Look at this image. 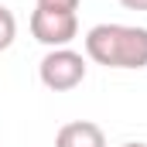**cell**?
Wrapping results in <instances>:
<instances>
[{
	"label": "cell",
	"mask_w": 147,
	"mask_h": 147,
	"mask_svg": "<svg viewBox=\"0 0 147 147\" xmlns=\"http://www.w3.org/2000/svg\"><path fill=\"white\" fill-rule=\"evenodd\" d=\"M86 58L106 69H147V28L96 24L86 31Z\"/></svg>",
	"instance_id": "1"
},
{
	"label": "cell",
	"mask_w": 147,
	"mask_h": 147,
	"mask_svg": "<svg viewBox=\"0 0 147 147\" xmlns=\"http://www.w3.org/2000/svg\"><path fill=\"white\" fill-rule=\"evenodd\" d=\"M38 79L51 92H72L86 79V58L72 48H48V55L38 65Z\"/></svg>",
	"instance_id": "2"
},
{
	"label": "cell",
	"mask_w": 147,
	"mask_h": 147,
	"mask_svg": "<svg viewBox=\"0 0 147 147\" xmlns=\"http://www.w3.org/2000/svg\"><path fill=\"white\" fill-rule=\"evenodd\" d=\"M31 34L45 48H69L79 34V17L69 14V10H41V7H34Z\"/></svg>",
	"instance_id": "3"
},
{
	"label": "cell",
	"mask_w": 147,
	"mask_h": 147,
	"mask_svg": "<svg viewBox=\"0 0 147 147\" xmlns=\"http://www.w3.org/2000/svg\"><path fill=\"white\" fill-rule=\"evenodd\" d=\"M55 147H106V134L92 120H72V123L58 127Z\"/></svg>",
	"instance_id": "4"
},
{
	"label": "cell",
	"mask_w": 147,
	"mask_h": 147,
	"mask_svg": "<svg viewBox=\"0 0 147 147\" xmlns=\"http://www.w3.org/2000/svg\"><path fill=\"white\" fill-rule=\"evenodd\" d=\"M14 38H17V17L0 3V51H7L14 45Z\"/></svg>",
	"instance_id": "5"
},
{
	"label": "cell",
	"mask_w": 147,
	"mask_h": 147,
	"mask_svg": "<svg viewBox=\"0 0 147 147\" xmlns=\"http://www.w3.org/2000/svg\"><path fill=\"white\" fill-rule=\"evenodd\" d=\"M41 10H69V14H75L79 10V0H34Z\"/></svg>",
	"instance_id": "6"
},
{
	"label": "cell",
	"mask_w": 147,
	"mask_h": 147,
	"mask_svg": "<svg viewBox=\"0 0 147 147\" xmlns=\"http://www.w3.org/2000/svg\"><path fill=\"white\" fill-rule=\"evenodd\" d=\"M127 10H147V0H120Z\"/></svg>",
	"instance_id": "7"
},
{
	"label": "cell",
	"mask_w": 147,
	"mask_h": 147,
	"mask_svg": "<svg viewBox=\"0 0 147 147\" xmlns=\"http://www.w3.org/2000/svg\"><path fill=\"white\" fill-rule=\"evenodd\" d=\"M123 147H147V144H140V140H130V144H123Z\"/></svg>",
	"instance_id": "8"
}]
</instances>
